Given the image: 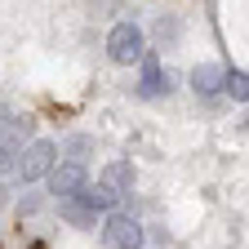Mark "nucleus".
<instances>
[{"instance_id":"obj_5","label":"nucleus","mask_w":249,"mask_h":249,"mask_svg":"<svg viewBox=\"0 0 249 249\" xmlns=\"http://www.w3.org/2000/svg\"><path fill=\"white\" fill-rule=\"evenodd\" d=\"M98 187H103V192L120 205V196L124 192H129V187H134V165L129 160H111L107 169H103V178H98Z\"/></svg>"},{"instance_id":"obj_7","label":"nucleus","mask_w":249,"mask_h":249,"mask_svg":"<svg viewBox=\"0 0 249 249\" xmlns=\"http://www.w3.org/2000/svg\"><path fill=\"white\" fill-rule=\"evenodd\" d=\"M165 89H169V71L147 53V58H142V89H138V93H142V98H160Z\"/></svg>"},{"instance_id":"obj_6","label":"nucleus","mask_w":249,"mask_h":249,"mask_svg":"<svg viewBox=\"0 0 249 249\" xmlns=\"http://www.w3.org/2000/svg\"><path fill=\"white\" fill-rule=\"evenodd\" d=\"M223 80H227V71L218 67V62H200V67L192 71V89H196V93H205V98L223 93Z\"/></svg>"},{"instance_id":"obj_8","label":"nucleus","mask_w":249,"mask_h":249,"mask_svg":"<svg viewBox=\"0 0 249 249\" xmlns=\"http://www.w3.org/2000/svg\"><path fill=\"white\" fill-rule=\"evenodd\" d=\"M223 93H231L236 103H245V98H249V76H245V71H227V80H223Z\"/></svg>"},{"instance_id":"obj_3","label":"nucleus","mask_w":249,"mask_h":249,"mask_svg":"<svg viewBox=\"0 0 249 249\" xmlns=\"http://www.w3.org/2000/svg\"><path fill=\"white\" fill-rule=\"evenodd\" d=\"M107 53H111V62H142V58H147L142 27H138V22H116V27L107 31Z\"/></svg>"},{"instance_id":"obj_1","label":"nucleus","mask_w":249,"mask_h":249,"mask_svg":"<svg viewBox=\"0 0 249 249\" xmlns=\"http://www.w3.org/2000/svg\"><path fill=\"white\" fill-rule=\"evenodd\" d=\"M58 165V142H49V138H31L22 151H18V165H14V174H18V182L22 187H36V182H45L49 178V169Z\"/></svg>"},{"instance_id":"obj_4","label":"nucleus","mask_w":249,"mask_h":249,"mask_svg":"<svg viewBox=\"0 0 249 249\" xmlns=\"http://www.w3.org/2000/svg\"><path fill=\"white\" fill-rule=\"evenodd\" d=\"M45 182H49V192H53L58 200L71 196V192H80V187H85V160H71V156H67V160H58Z\"/></svg>"},{"instance_id":"obj_2","label":"nucleus","mask_w":249,"mask_h":249,"mask_svg":"<svg viewBox=\"0 0 249 249\" xmlns=\"http://www.w3.org/2000/svg\"><path fill=\"white\" fill-rule=\"evenodd\" d=\"M103 245H107V249H142V245H147V231H142L138 218L111 209V213L103 218Z\"/></svg>"}]
</instances>
